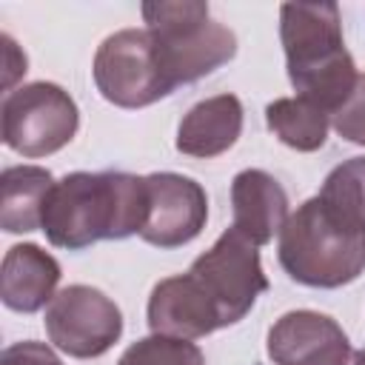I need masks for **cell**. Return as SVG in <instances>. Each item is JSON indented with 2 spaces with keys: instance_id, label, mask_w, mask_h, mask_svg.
Returning <instances> with one entry per match:
<instances>
[{
  "instance_id": "6da1fadb",
  "label": "cell",
  "mask_w": 365,
  "mask_h": 365,
  "mask_svg": "<svg viewBox=\"0 0 365 365\" xmlns=\"http://www.w3.org/2000/svg\"><path fill=\"white\" fill-rule=\"evenodd\" d=\"M145 177L125 171H71L57 180L43 205V234L51 245L80 251L100 240H125L145 222Z\"/></svg>"
},
{
  "instance_id": "7a4b0ae2",
  "label": "cell",
  "mask_w": 365,
  "mask_h": 365,
  "mask_svg": "<svg viewBox=\"0 0 365 365\" xmlns=\"http://www.w3.org/2000/svg\"><path fill=\"white\" fill-rule=\"evenodd\" d=\"M279 37L285 48L288 80L297 97H305L334 114L359 77L342 40L336 3H282Z\"/></svg>"
},
{
  "instance_id": "3957f363",
  "label": "cell",
  "mask_w": 365,
  "mask_h": 365,
  "mask_svg": "<svg viewBox=\"0 0 365 365\" xmlns=\"http://www.w3.org/2000/svg\"><path fill=\"white\" fill-rule=\"evenodd\" d=\"M277 254L294 282L342 288L365 271V228L311 197L282 225Z\"/></svg>"
},
{
  "instance_id": "277c9868",
  "label": "cell",
  "mask_w": 365,
  "mask_h": 365,
  "mask_svg": "<svg viewBox=\"0 0 365 365\" xmlns=\"http://www.w3.org/2000/svg\"><path fill=\"white\" fill-rule=\"evenodd\" d=\"M143 17L171 88L211 74L237 54L234 31L211 20L208 3H143Z\"/></svg>"
},
{
  "instance_id": "5b68a950",
  "label": "cell",
  "mask_w": 365,
  "mask_h": 365,
  "mask_svg": "<svg viewBox=\"0 0 365 365\" xmlns=\"http://www.w3.org/2000/svg\"><path fill=\"white\" fill-rule=\"evenodd\" d=\"M80 125L77 103L57 83H29L6 94L0 108L3 143L20 157L37 160L71 143Z\"/></svg>"
},
{
  "instance_id": "8992f818",
  "label": "cell",
  "mask_w": 365,
  "mask_h": 365,
  "mask_svg": "<svg viewBox=\"0 0 365 365\" xmlns=\"http://www.w3.org/2000/svg\"><path fill=\"white\" fill-rule=\"evenodd\" d=\"M91 71L97 91L120 108H143L174 91L148 29L108 34L94 54Z\"/></svg>"
},
{
  "instance_id": "52a82bcc",
  "label": "cell",
  "mask_w": 365,
  "mask_h": 365,
  "mask_svg": "<svg viewBox=\"0 0 365 365\" xmlns=\"http://www.w3.org/2000/svg\"><path fill=\"white\" fill-rule=\"evenodd\" d=\"M188 274L200 282V288L217 308L222 328L240 322L254 308L257 297L268 291L259 251L237 228L220 234V240L191 262Z\"/></svg>"
},
{
  "instance_id": "ba28073f",
  "label": "cell",
  "mask_w": 365,
  "mask_h": 365,
  "mask_svg": "<svg viewBox=\"0 0 365 365\" xmlns=\"http://www.w3.org/2000/svg\"><path fill=\"white\" fill-rule=\"evenodd\" d=\"M43 322L48 342L74 359L103 356L123 334L120 308L91 285H68L57 291Z\"/></svg>"
},
{
  "instance_id": "9c48e42d",
  "label": "cell",
  "mask_w": 365,
  "mask_h": 365,
  "mask_svg": "<svg viewBox=\"0 0 365 365\" xmlns=\"http://www.w3.org/2000/svg\"><path fill=\"white\" fill-rule=\"evenodd\" d=\"M145 222L140 240L157 248H180L191 242L208 220V197L200 182L174 171L145 174Z\"/></svg>"
},
{
  "instance_id": "30bf717a",
  "label": "cell",
  "mask_w": 365,
  "mask_h": 365,
  "mask_svg": "<svg viewBox=\"0 0 365 365\" xmlns=\"http://www.w3.org/2000/svg\"><path fill=\"white\" fill-rule=\"evenodd\" d=\"M354 354L339 322L319 311H288L268 331L274 365H354Z\"/></svg>"
},
{
  "instance_id": "8fae6325",
  "label": "cell",
  "mask_w": 365,
  "mask_h": 365,
  "mask_svg": "<svg viewBox=\"0 0 365 365\" xmlns=\"http://www.w3.org/2000/svg\"><path fill=\"white\" fill-rule=\"evenodd\" d=\"M148 328L165 336L200 339L222 325L200 282L185 271L177 277H165L154 285L148 297Z\"/></svg>"
},
{
  "instance_id": "7c38bea8",
  "label": "cell",
  "mask_w": 365,
  "mask_h": 365,
  "mask_svg": "<svg viewBox=\"0 0 365 365\" xmlns=\"http://www.w3.org/2000/svg\"><path fill=\"white\" fill-rule=\"evenodd\" d=\"M234 225L257 248L271 242L274 234L288 222V194L285 188L262 168H245L231 182Z\"/></svg>"
},
{
  "instance_id": "4fadbf2b",
  "label": "cell",
  "mask_w": 365,
  "mask_h": 365,
  "mask_svg": "<svg viewBox=\"0 0 365 365\" xmlns=\"http://www.w3.org/2000/svg\"><path fill=\"white\" fill-rule=\"evenodd\" d=\"M57 282H60V265L40 245L20 242L6 251L0 268V297L6 308L20 314H34L54 299Z\"/></svg>"
},
{
  "instance_id": "5bb4252c",
  "label": "cell",
  "mask_w": 365,
  "mask_h": 365,
  "mask_svg": "<svg viewBox=\"0 0 365 365\" xmlns=\"http://www.w3.org/2000/svg\"><path fill=\"white\" fill-rule=\"evenodd\" d=\"M242 134V103L237 94H214L188 108L177 128V151L188 157H217Z\"/></svg>"
},
{
  "instance_id": "9a60e30c",
  "label": "cell",
  "mask_w": 365,
  "mask_h": 365,
  "mask_svg": "<svg viewBox=\"0 0 365 365\" xmlns=\"http://www.w3.org/2000/svg\"><path fill=\"white\" fill-rule=\"evenodd\" d=\"M54 180L40 165H11L0 177V225L9 234L43 228V205Z\"/></svg>"
},
{
  "instance_id": "2e32d148",
  "label": "cell",
  "mask_w": 365,
  "mask_h": 365,
  "mask_svg": "<svg viewBox=\"0 0 365 365\" xmlns=\"http://www.w3.org/2000/svg\"><path fill=\"white\" fill-rule=\"evenodd\" d=\"M328 111L305 97H279L268 103L265 123L279 143L294 151H317L328 140Z\"/></svg>"
},
{
  "instance_id": "e0dca14e",
  "label": "cell",
  "mask_w": 365,
  "mask_h": 365,
  "mask_svg": "<svg viewBox=\"0 0 365 365\" xmlns=\"http://www.w3.org/2000/svg\"><path fill=\"white\" fill-rule=\"evenodd\" d=\"M328 208L365 228V157L339 163L317 194Z\"/></svg>"
},
{
  "instance_id": "ac0fdd59",
  "label": "cell",
  "mask_w": 365,
  "mask_h": 365,
  "mask_svg": "<svg viewBox=\"0 0 365 365\" xmlns=\"http://www.w3.org/2000/svg\"><path fill=\"white\" fill-rule=\"evenodd\" d=\"M117 365H205V356L191 339L151 334L128 345Z\"/></svg>"
},
{
  "instance_id": "d6986e66",
  "label": "cell",
  "mask_w": 365,
  "mask_h": 365,
  "mask_svg": "<svg viewBox=\"0 0 365 365\" xmlns=\"http://www.w3.org/2000/svg\"><path fill=\"white\" fill-rule=\"evenodd\" d=\"M336 134L354 145H365V74L356 77L348 100L331 114Z\"/></svg>"
},
{
  "instance_id": "ffe728a7",
  "label": "cell",
  "mask_w": 365,
  "mask_h": 365,
  "mask_svg": "<svg viewBox=\"0 0 365 365\" xmlns=\"http://www.w3.org/2000/svg\"><path fill=\"white\" fill-rule=\"evenodd\" d=\"M0 365H63V362L48 345L26 339V342L9 345L0 356Z\"/></svg>"
},
{
  "instance_id": "44dd1931",
  "label": "cell",
  "mask_w": 365,
  "mask_h": 365,
  "mask_svg": "<svg viewBox=\"0 0 365 365\" xmlns=\"http://www.w3.org/2000/svg\"><path fill=\"white\" fill-rule=\"evenodd\" d=\"M354 365H365V348L354 354Z\"/></svg>"
}]
</instances>
